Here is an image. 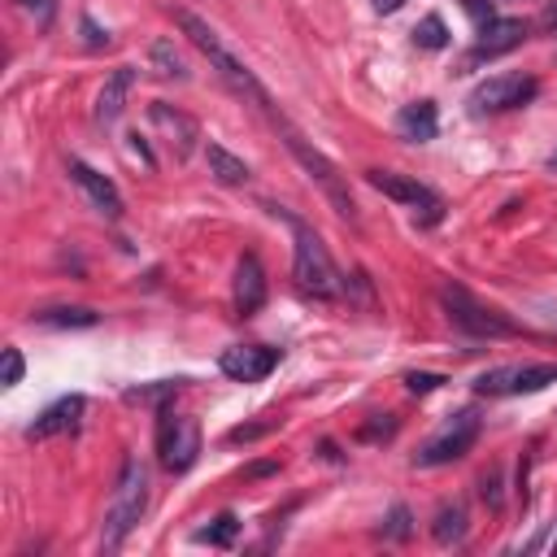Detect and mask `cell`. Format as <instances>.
I'll return each mask as SVG.
<instances>
[{
    "mask_svg": "<svg viewBox=\"0 0 557 557\" xmlns=\"http://www.w3.org/2000/svg\"><path fill=\"white\" fill-rule=\"evenodd\" d=\"M178 26H183V35L191 39V48H200V57L218 70V78H222V83H231L239 96H248V100H257L261 109H270V96H265V87L257 83V74H252V70H248V65H244L226 44H222V35H218L205 17H196V13H187V9H183V13H178Z\"/></svg>",
    "mask_w": 557,
    "mask_h": 557,
    "instance_id": "cell-4",
    "label": "cell"
},
{
    "mask_svg": "<svg viewBox=\"0 0 557 557\" xmlns=\"http://www.w3.org/2000/svg\"><path fill=\"white\" fill-rule=\"evenodd\" d=\"M366 183L383 196H392L400 209H409L422 226H435L444 218V196L426 183H418L413 174H392V170H366Z\"/></svg>",
    "mask_w": 557,
    "mask_h": 557,
    "instance_id": "cell-6",
    "label": "cell"
},
{
    "mask_svg": "<svg viewBox=\"0 0 557 557\" xmlns=\"http://www.w3.org/2000/svg\"><path fill=\"white\" fill-rule=\"evenodd\" d=\"M265 270L257 261V252H244L239 265H235V287H231V300H235V313L239 318H252L261 305H265Z\"/></svg>",
    "mask_w": 557,
    "mask_h": 557,
    "instance_id": "cell-12",
    "label": "cell"
},
{
    "mask_svg": "<svg viewBox=\"0 0 557 557\" xmlns=\"http://www.w3.org/2000/svg\"><path fill=\"white\" fill-rule=\"evenodd\" d=\"M413 527H409V509L405 505H392V513H387V527H383V535L387 540H405Z\"/></svg>",
    "mask_w": 557,
    "mask_h": 557,
    "instance_id": "cell-26",
    "label": "cell"
},
{
    "mask_svg": "<svg viewBox=\"0 0 557 557\" xmlns=\"http://www.w3.org/2000/svg\"><path fill=\"white\" fill-rule=\"evenodd\" d=\"M218 366H222V374L235 379V383H261V379L278 366V352L265 348V344H235V348H226V352L218 357Z\"/></svg>",
    "mask_w": 557,
    "mask_h": 557,
    "instance_id": "cell-11",
    "label": "cell"
},
{
    "mask_svg": "<svg viewBox=\"0 0 557 557\" xmlns=\"http://www.w3.org/2000/svg\"><path fill=\"white\" fill-rule=\"evenodd\" d=\"M131 87H135V70H131V65H117V70L104 78V87H100V96H96V122H100V126H113V122L122 117Z\"/></svg>",
    "mask_w": 557,
    "mask_h": 557,
    "instance_id": "cell-16",
    "label": "cell"
},
{
    "mask_svg": "<svg viewBox=\"0 0 557 557\" xmlns=\"http://www.w3.org/2000/svg\"><path fill=\"white\" fill-rule=\"evenodd\" d=\"M440 383H444V379H440V374H426V370H409V374H405V387H409L413 396H426V392H435Z\"/></svg>",
    "mask_w": 557,
    "mask_h": 557,
    "instance_id": "cell-27",
    "label": "cell"
},
{
    "mask_svg": "<svg viewBox=\"0 0 557 557\" xmlns=\"http://www.w3.org/2000/svg\"><path fill=\"white\" fill-rule=\"evenodd\" d=\"M205 161H209V174L222 183V187H244L248 183V165L235 157V152H226L222 144H205Z\"/></svg>",
    "mask_w": 557,
    "mask_h": 557,
    "instance_id": "cell-19",
    "label": "cell"
},
{
    "mask_svg": "<svg viewBox=\"0 0 557 557\" xmlns=\"http://www.w3.org/2000/svg\"><path fill=\"white\" fill-rule=\"evenodd\" d=\"M157 457L161 470L170 474H187L200 457V422L191 413H161L157 422Z\"/></svg>",
    "mask_w": 557,
    "mask_h": 557,
    "instance_id": "cell-8",
    "label": "cell"
},
{
    "mask_svg": "<svg viewBox=\"0 0 557 557\" xmlns=\"http://www.w3.org/2000/svg\"><path fill=\"white\" fill-rule=\"evenodd\" d=\"M235 531H239V522H235V513H222V518H213V527H205V531H196V540L200 544H231L235 540Z\"/></svg>",
    "mask_w": 557,
    "mask_h": 557,
    "instance_id": "cell-25",
    "label": "cell"
},
{
    "mask_svg": "<svg viewBox=\"0 0 557 557\" xmlns=\"http://www.w3.org/2000/svg\"><path fill=\"white\" fill-rule=\"evenodd\" d=\"M265 113H270L274 131L283 135L287 152L300 161V170H305V174H309V178L322 187V196L331 200V209H335L344 222H357V205H352V196H348V183H344L339 165H335V161H331L322 148H313V144H309V139H305V135H300V131H296V126H292L283 113H274V109H265Z\"/></svg>",
    "mask_w": 557,
    "mask_h": 557,
    "instance_id": "cell-3",
    "label": "cell"
},
{
    "mask_svg": "<svg viewBox=\"0 0 557 557\" xmlns=\"http://www.w3.org/2000/svg\"><path fill=\"white\" fill-rule=\"evenodd\" d=\"M553 548H557V540H553Z\"/></svg>",
    "mask_w": 557,
    "mask_h": 557,
    "instance_id": "cell-35",
    "label": "cell"
},
{
    "mask_svg": "<svg viewBox=\"0 0 557 557\" xmlns=\"http://www.w3.org/2000/svg\"><path fill=\"white\" fill-rule=\"evenodd\" d=\"M83 30H87V44H91V48H100V44H109V30L100 35V26H96L91 17H83Z\"/></svg>",
    "mask_w": 557,
    "mask_h": 557,
    "instance_id": "cell-30",
    "label": "cell"
},
{
    "mask_svg": "<svg viewBox=\"0 0 557 557\" xmlns=\"http://www.w3.org/2000/svg\"><path fill=\"white\" fill-rule=\"evenodd\" d=\"M535 91H540V83H535L531 74H518V70L492 74L487 83H479V87L470 91V113H505V109L527 104Z\"/></svg>",
    "mask_w": 557,
    "mask_h": 557,
    "instance_id": "cell-10",
    "label": "cell"
},
{
    "mask_svg": "<svg viewBox=\"0 0 557 557\" xmlns=\"http://www.w3.org/2000/svg\"><path fill=\"white\" fill-rule=\"evenodd\" d=\"M35 322L39 326H96L100 313L87 309V305H57V309H39Z\"/></svg>",
    "mask_w": 557,
    "mask_h": 557,
    "instance_id": "cell-20",
    "label": "cell"
},
{
    "mask_svg": "<svg viewBox=\"0 0 557 557\" xmlns=\"http://www.w3.org/2000/svg\"><path fill=\"white\" fill-rule=\"evenodd\" d=\"M396 131H400V139H413V144L435 139V131H440V113H435V104H431V100H413V104H405V109L396 113Z\"/></svg>",
    "mask_w": 557,
    "mask_h": 557,
    "instance_id": "cell-18",
    "label": "cell"
},
{
    "mask_svg": "<svg viewBox=\"0 0 557 557\" xmlns=\"http://www.w3.org/2000/svg\"><path fill=\"white\" fill-rule=\"evenodd\" d=\"M178 387H183V379H157V383L126 387V392H122V400H126V405H165Z\"/></svg>",
    "mask_w": 557,
    "mask_h": 557,
    "instance_id": "cell-22",
    "label": "cell"
},
{
    "mask_svg": "<svg viewBox=\"0 0 557 557\" xmlns=\"http://www.w3.org/2000/svg\"><path fill=\"white\" fill-rule=\"evenodd\" d=\"M148 509V470L139 457L122 461V474L113 483L109 509H104V527H100V553H117L126 544V535L135 531V522Z\"/></svg>",
    "mask_w": 557,
    "mask_h": 557,
    "instance_id": "cell-2",
    "label": "cell"
},
{
    "mask_svg": "<svg viewBox=\"0 0 557 557\" xmlns=\"http://www.w3.org/2000/svg\"><path fill=\"white\" fill-rule=\"evenodd\" d=\"M148 117H152V126H161L165 135H170V148L178 152V157H187L191 152V144L200 139V131H196V122L187 117V113H178V109H170V104H152L148 109Z\"/></svg>",
    "mask_w": 557,
    "mask_h": 557,
    "instance_id": "cell-17",
    "label": "cell"
},
{
    "mask_svg": "<svg viewBox=\"0 0 557 557\" xmlns=\"http://www.w3.org/2000/svg\"><path fill=\"white\" fill-rule=\"evenodd\" d=\"M83 409H87V400L74 392V396H61V400H52L30 426H26V440H52V435H70V431H78V422H83Z\"/></svg>",
    "mask_w": 557,
    "mask_h": 557,
    "instance_id": "cell-13",
    "label": "cell"
},
{
    "mask_svg": "<svg viewBox=\"0 0 557 557\" xmlns=\"http://www.w3.org/2000/svg\"><path fill=\"white\" fill-rule=\"evenodd\" d=\"M548 165H553V170H557V148H553V152H548Z\"/></svg>",
    "mask_w": 557,
    "mask_h": 557,
    "instance_id": "cell-33",
    "label": "cell"
},
{
    "mask_svg": "<svg viewBox=\"0 0 557 557\" xmlns=\"http://www.w3.org/2000/svg\"><path fill=\"white\" fill-rule=\"evenodd\" d=\"M466 531H470V522H466V509H461V505H444V509L435 513V522H431L435 544H461Z\"/></svg>",
    "mask_w": 557,
    "mask_h": 557,
    "instance_id": "cell-21",
    "label": "cell"
},
{
    "mask_svg": "<svg viewBox=\"0 0 557 557\" xmlns=\"http://www.w3.org/2000/svg\"><path fill=\"white\" fill-rule=\"evenodd\" d=\"M440 305H444L448 322H453L457 331L474 335V339H509V335H518V322H513V318H505L500 309L483 305V300H479L474 292H466L461 283H444V287H440Z\"/></svg>",
    "mask_w": 557,
    "mask_h": 557,
    "instance_id": "cell-5",
    "label": "cell"
},
{
    "mask_svg": "<svg viewBox=\"0 0 557 557\" xmlns=\"http://www.w3.org/2000/svg\"><path fill=\"white\" fill-rule=\"evenodd\" d=\"M148 61H152V70L161 74V78H187V65H183V57L174 52V44L170 39H157L152 48H148Z\"/></svg>",
    "mask_w": 557,
    "mask_h": 557,
    "instance_id": "cell-23",
    "label": "cell"
},
{
    "mask_svg": "<svg viewBox=\"0 0 557 557\" xmlns=\"http://www.w3.org/2000/svg\"><path fill=\"white\" fill-rule=\"evenodd\" d=\"M413 44H418V48H431V52L444 48V44H448V26H444V17H440V13H426V17L413 26Z\"/></svg>",
    "mask_w": 557,
    "mask_h": 557,
    "instance_id": "cell-24",
    "label": "cell"
},
{
    "mask_svg": "<svg viewBox=\"0 0 557 557\" xmlns=\"http://www.w3.org/2000/svg\"><path fill=\"white\" fill-rule=\"evenodd\" d=\"M479 409H457L418 453H413V466H422V470H431V466H448V461H457V457H466L470 448H474V440H479Z\"/></svg>",
    "mask_w": 557,
    "mask_h": 557,
    "instance_id": "cell-7",
    "label": "cell"
},
{
    "mask_svg": "<svg viewBox=\"0 0 557 557\" xmlns=\"http://www.w3.org/2000/svg\"><path fill=\"white\" fill-rule=\"evenodd\" d=\"M287 222H292V235H296V248H292V270H296V287L305 292V296H313V300H335V296H344V274L335 270V261H331V252H326V244H322V235L309 226V222H300V218H292V213H283Z\"/></svg>",
    "mask_w": 557,
    "mask_h": 557,
    "instance_id": "cell-1",
    "label": "cell"
},
{
    "mask_svg": "<svg viewBox=\"0 0 557 557\" xmlns=\"http://www.w3.org/2000/svg\"><path fill=\"white\" fill-rule=\"evenodd\" d=\"M522 39H527V22H518V17H492V22L479 26V39H474V48H470V61L500 57V52L518 48Z\"/></svg>",
    "mask_w": 557,
    "mask_h": 557,
    "instance_id": "cell-14",
    "label": "cell"
},
{
    "mask_svg": "<svg viewBox=\"0 0 557 557\" xmlns=\"http://www.w3.org/2000/svg\"><path fill=\"white\" fill-rule=\"evenodd\" d=\"M70 178L78 183V191L104 213V218H117L122 213V196H117V187H113V178H104L100 170H91L87 161H78V157H70Z\"/></svg>",
    "mask_w": 557,
    "mask_h": 557,
    "instance_id": "cell-15",
    "label": "cell"
},
{
    "mask_svg": "<svg viewBox=\"0 0 557 557\" xmlns=\"http://www.w3.org/2000/svg\"><path fill=\"white\" fill-rule=\"evenodd\" d=\"M557 383V366L553 361H527V366H496V370H483L474 379V392L479 396H522V392H540Z\"/></svg>",
    "mask_w": 557,
    "mask_h": 557,
    "instance_id": "cell-9",
    "label": "cell"
},
{
    "mask_svg": "<svg viewBox=\"0 0 557 557\" xmlns=\"http://www.w3.org/2000/svg\"><path fill=\"white\" fill-rule=\"evenodd\" d=\"M461 9L474 13L479 22H492V4H483V0H461Z\"/></svg>",
    "mask_w": 557,
    "mask_h": 557,
    "instance_id": "cell-31",
    "label": "cell"
},
{
    "mask_svg": "<svg viewBox=\"0 0 557 557\" xmlns=\"http://www.w3.org/2000/svg\"><path fill=\"white\" fill-rule=\"evenodd\" d=\"M22 4H35V0H22Z\"/></svg>",
    "mask_w": 557,
    "mask_h": 557,
    "instance_id": "cell-34",
    "label": "cell"
},
{
    "mask_svg": "<svg viewBox=\"0 0 557 557\" xmlns=\"http://www.w3.org/2000/svg\"><path fill=\"white\" fill-rule=\"evenodd\" d=\"M540 26H544L548 35H557V0H544V9H540Z\"/></svg>",
    "mask_w": 557,
    "mask_h": 557,
    "instance_id": "cell-29",
    "label": "cell"
},
{
    "mask_svg": "<svg viewBox=\"0 0 557 557\" xmlns=\"http://www.w3.org/2000/svg\"><path fill=\"white\" fill-rule=\"evenodd\" d=\"M22 370H26V361H22V352H17V348H4V387H13V383H22Z\"/></svg>",
    "mask_w": 557,
    "mask_h": 557,
    "instance_id": "cell-28",
    "label": "cell"
},
{
    "mask_svg": "<svg viewBox=\"0 0 557 557\" xmlns=\"http://www.w3.org/2000/svg\"><path fill=\"white\" fill-rule=\"evenodd\" d=\"M370 4H374V13H396L405 0H370Z\"/></svg>",
    "mask_w": 557,
    "mask_h": 557,
    "instance_id": "cell-32",
    "label": "cell"
}]
</instances>
